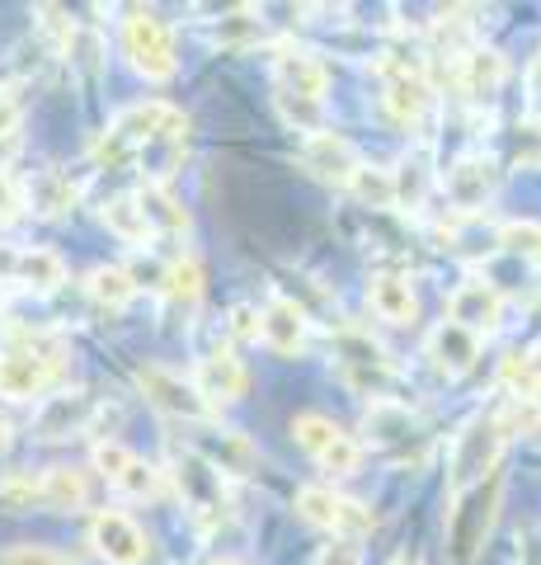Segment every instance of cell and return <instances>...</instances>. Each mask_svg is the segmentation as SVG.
<instances>
[{
    "mask_svg": "<svg viewBox=\"0 0 541 565\" xmlns=\"http://www.w3.org/2000/svg\"><path fill=\"white\" fill-rule=\"evenodd\" d=\"M137 193V203H142V217L151 226V236H174V232H188V212L184 203L174 199V193L165 184H142V189H132Z\"/></svg>",
    "mask_w": 541,
    "mask_h": 565,
    "instance_id": "28",
    "label": "cell"
},
{
    "mask_svg": "<svg viewBox=\"0 0 541 565\" xmlns=\"http://www.w3.org/2000/svg\"><path fill=\"white\" fill-rule=\"evenodd\" d=\"M259 340H264L273 353H283V359H292V353H306L311 344V316L306 307H296L292 297L273 292L264 307H259Z\"/></svg>",
    "mask_w": 541,
    "mask_h": 565,
    "instance_id": "17",
    "label": "cell"
},
{
    "mask_svg": "<svg viewBox=\"0 0 541 565\" xmlns=\"http://www.w3.org/2000/svg\"><path fill=\"white\" fill-rule=\"evenodd\" d=\"M6 448H10V424L0 419V452H6Z\"/></svg>",
    "mask_w": 541,
    "mask_h": 565,
    "instance_id": "43",
    "label": "cell"
},
{
    "mask_svg": "<svg viewBox=\"0 0 541 565\" xmlns=\"http://www.w3.org/2000/svg\"><path fill=\"white\" fill-rule=\"evenodd\" d=\"M537 259H541V245H537Z\"/></svg>",
    "mask_w": 541,
    "mask_h": 565,
    "instance_id": "45",
    "label": "cell"
},
{
    "mask_svg": "<svg viewBox=\"0 0 541 565\" xmlns=\"http://www.w3.org/2000/svg\"><path fill=\"white\" fill-rule=\"evenodd\" d=\"M528 114L541 118V52H537L532 66H528Z\"/></svg>",
    "mask_w": 541,
    "mask_h": 565,
    "instance_id": "41",
    "label": "cell"
},
{
    "mask_svg": "<svg viewBox=\"0 0 541 565\" xmlns=\"http://www.w3.org/2000/svg\"><path fill=\"white\" fill-rule=\"evenodd\" d=\"M292 504L311 527H321V533H329V537H348V542L372 533V523H377L368 504L348 500V494L335 490V486H302Z\"/></svg>",
    "mask_w": 541,
    "mask_h": 565,
    "instance_id": "6",
    "label": "cell"
},
{
    "mask_svg": "<svg viewBox=\"0 0 541 565\" xmlns=\"http://www.w3.org/2000/svg\"><path fill=\"white\" fill-rule=\"evenodd\" d=\"M504 444H509V434H504L495 411H480L476 419H466L462 434L452 438V452H447V494H462V490L499 476Z\"/></svg>",
    "mask_w": 541,
    "mask_h": 565,
    "instance_id": "3",
    "label": "cell"
},
{
    "mask_svg": "<svg viewBox=\"0 0 541 565\" xmlns=\"http://www.w3.org/2000/svg\"><path fill=\"white\" fill-rule=\"evenodd\" d=\"M165 297H170V307L184 311V316L198 311V302H203V269H198V259H174L170 264Z\"/></svg>",
    "mask_w": 541,
    "mask_h": 565,
    "instance_id": "33",
    "label": "cell"
},
{
    "mask_svg": "<svg viewBox=\"0 0 541 565\" xmlns=\"http://www.w3.org/2000/svg\"><path fill=\"white\" fill-rule=\"evenodd\" d=\"M302 166L316 174V180L348 189V184L358 180V170L368 166V161H363L358 147H354L348 137H339V132H316V137H306V141H302Z\"/></svg>",
    "mask_w": 541,
    "mask_h": 565,
    "instance_id": "18",
    "label": "cell"
},
{
    "mask_svg": "<svg viewBox=\"0 0 541 565\" xmlns=\"http://www.w3.org/2000/svg\"><path fill=\"white\" fill-rule=\"evenodd\" d=\"M217 565H240V561H217Z\"/></svg>",
    "mask_w": 541,
    "mask_h": 565,
    "instance_id": "44",
    "label": "cell"
},
{
    "mask_svg": "<svg viewBox=\"0 0 541 565\" xmlns=\"http://www.w3.org/2000/svg\"><path fill=\"white\" fill-rule=\"evenodd\" d=\"M170 481H174V490H180L184 500H188V509H194V519H198V523H217V519H226V476H221L213 462H203L194 448L174 452Z\"/></svg>",
    "mask_w": 541,
    "mask_h": 565,
    "instance_id": "10",
    "label": "cell"
},
{
    "mask_svg": "<svg viewBox=\"0 0 541 565\" xmlns=\"http://www.w3.org/2000/svg\"><path fill=\"white\" fill-rule=\"evenodd\" d=\"M95 467H99L104 481H109V490L128 494V500H161L165 494V476L170 471H155L142 452L113 444V438L95 448Z\"/></svg>",
    "mask_w": 541,
    "mask_h": 565,
    "instance_id": "11",
    "label": "cell"
},
{
    "mask_svg": "<svg viewBox=\"0 0 541 565\" xmlns=\"http://www.w3.org/2000/svg\"><path fill=\"white\" fill-rule=\"evenodd\" d=\"M207 39L221 43V47H255L259 39H264V20H259L255 10H231V14H221V20L213 24Z\"/></svg>",
    "mask_w": 541,
    "mask_h": 565,
    "instance_id": "34",
    "label": "cell"
},
{
    "mask_svg": "<svg viewBox=\"0 0 541 565\" xmlns=\"http://www.w3.org/2000/svg\"><path fill=\"white\" fill-rule=\"evenodd\" d=\"M391 565H424V561H419V556H410V552H400Z\"/></svg>",
    "mask_w": 541,
    "mask_h": 565,
    "instance_id": "42",
    "label": "cell"
},
{
    "mask_svg": "<svg viewBox=\"0 0 541 565\" xmlns=\"http://www.w3.org/2000/svg\"><path fill=\"white\" fill-rule=\"evenodd\" d=\"M368 307H372L377 321H387V326H414L419 321L414 282L396 269H381L368 278Z\"/></svg>",
    "mask_w": 541,
    "mask_h": 565,
    "instance_id": "24",
    "label": "cell"
},
{
    "mask_svg": "<svg viewBox=\"0 0 541 565\" xmlns=\"http://www.w3.org/2000/svg\"><path fill=\"white\" fill-rule=\"evenodd\" d=\"M104 226H109V232L123 241V245H147V241H155L151 226H147V217H142V203H137V193H118V199L104 203Z\"/></svg>",
    "mask_w": 541,
    "mask_h": 565,
    "instance_id": "31",
    "label": "cell"
},
{
    "mask_svg": "<svg viewBox=\"0 0 541 565\" xmlns=\"http://www.w3.org/2000/svg\"><path fill=\"white\" fill-rule=\"evenodd\" d=\"M99 415V401L85 392V386H62V392H52L39 415H33V438H43V444H62V438H76L95 424Z\"/></svg>",
    "mask_w": 541,
    "mask_h": 565,
    "instance_id": "13",
    "label": "cell"
},
{
    "mask_svg": "<svg viewBox=\"0 0 541 565\" xmlns=\"http://www.w3.org/2000/svg\"><path fill=\"white\" fill-rule=\"evenodd\" d=\"M495 415L504 424V434L518 438V434H541V401L537 396H504L495 405Z\"/></svg>",
    "mask_w": 541,
    "mask_h": 565,
    "instance_id": "36",
    "label": "cell"
},
{
    "mask_svg": "<svg viewBox=\"0 0 541 565\" xmlns=\"http://www.w3.org/2000/svg\"><path fill=\"white\" fill-rule=\"evenodd\" d=\"M325 85H329V71H325V62L316 57V52L278 47V57H273V90L278 95L325 104Z\"/></svg>",
    "mask_w": 541,
    "mask_h": 565,
    "instance_id": "20",
    "label": "cell"
},
{
    "mask_svg": "<svg viewBox=\"0 0 541 565\" xmlns=\"http://www.w3.org/2000/svg\"><path fill=\"white\" fill-rule=\"evenodd\" d=\"M188 448H194L203 462H213L221 476H250L259 467V448L250 444L240 429H226V424L207 419V424H188Z\"/></svg>",
    "mask_w": 541,
    "mask_h": 565,
    "instance_id": "14",
    "label": "cell"
},
{
    "mask_svg": "<svg viewBox=\"0 0 541 565\" xmlns=\"http://www.w3.org/2000/svg\"><path fill=\"white\" fill-rule=\"evenodd\" d=\"M0 565H72L62 552H52V546H29V542H20V546H6L0 552Z\"/></svg>",
    "mask_w": 541,
    "mask_h": 565,
    "instance_id": "38",
    "label": "cell"
},
{
    "mask_svg": "<svg viewBox=\"0 0 541 565\" xmlns=\"http://www.w3.org/2000/svg\"><path fill=\"white\" fill-rule=\"evenodd\" d=\"M85 292H90L99 307L123 311L132 297H137V278L123 269V264H99V269L85 274Z\"/></svg>",
    "mask_w": 541,
    "mask_h": 565,
    "instance_id": "30",
    "label": "cell"
},
{
    "mask_svg": "<svg viewBox=\"0 0 541 565\" xmlns=\"http://www.w3.org/2000/svg\"><path fill=\"white\" fill-rule=\"evenodd\" d=\"M348 193H358L368 207H396V170H377V166H363L358 180L348 184Z\"/></svg>",
    "mask_w": 541,
    "mask_h": 565,
    "instance_id": "37",
    "label": "cell"
},
{
    "mask_svg": "<svg viewBox=\"0 0 541 565\" xmlns=\"http://www.w3.org/2000/svg\"><path fill=\"white\" fill-rule=\"evenodd\" d=\"M499 382L509 386V396H537L541 401V340L509 353L499 363Z\"/></svg>",
    "mask_w": 541,
    "mask_h": 565,
    "instance_id": "32",
    "label": "cell"
},
{
    "mask_svg": "<svg viewBox=\"0 0 541 565\" xmlns=\"http://www.w3.org/2000/svg\"><path fill=\"white\" fill-rule=\"evenodd\" d=\"M72 203H76V184L66 180V174H57V170L33 174V184L24 189V207L39 212V217H62Z\"/></svg>",
    "mask_w": 541,
    "mask_h": 565,
    "instance_id": "29",
    "label": "cell"
},
{
    "mask_svg": "<svg viewBox=\"0 0 541 565\" xmlns=\"http://www.w3.org/2000/svg\"><path fill=\"white\" fill-rule=\"evenodd\" d=\"M20 207H24V193H20V184L10 180V170L0 166V222H14L20 217Z\"/></svg>",
    "mask_w": 541,
    "mask_h": 565,
    "instance_id": "40",
    "label": "cell"
},
{
    "mask_svg": "<svg viewBox=\"0 0 541 565\" xmlns=\"http://www.w3.org/2000/svg\"><path fill=\"white\" fill-rule=\"evenodd\" d=\"M499 85H504V57H499V52L476 47V52H466V57L457 62V90H462L470 104L495 99Z\"/></svg>",
    "mask_w": 541,
    "mask_h": 565,
    "instance_id": "26",
    "label": "cell"
},
{
    "mask_svg": "<svg viewBox=\"0 0 541 565\" xmlns=\"http://www.w3.org/2000/svg\"><path fill=\"white\" fill-rule=\"evenodd\" d=\"M499 494H504V476H490V481L470 486L462 494H447V519H443V537H447V552L452 561H476L485 537L495 527L499 514Z\"/></svg>",
    "mask_w": 541,
    "mask_h": 565,
    "instance_id": "4",
    "label": "cell"
},
{
    "mask_svg": "<svg viewBox=\"0 0 541 565\" xmlns=\"http://www.w3.org/2000/svg\"><path fill=\"white\" fill-rule=\"evenodd\" d=\"M363 429L377 448H410L424 438V419L410 411V401L400 396H387V401H372L368 415H363Z\"/></svg>",
    "mask_w": 541,
    "mask_h": 565,
    "instance_id": "21",
    "label": "cell"
},
{
    "mask_svg": "<svg viewBox=\"0 0 541 565\" xmlns=\"http://www.w3.org/2000/svg\"><path fill=\"white\" fill-rule=\"evenodd\" d=\"M194 382L203 386V396L213 401V405H231V401L246 396L250 373H246V363H240L231 349L217 344V349H207L203 359H198V367H194Z\"/></svg>",
    "mask_w": 541,
    "mask_h": 565,
    "instance_id": "22",
    "label": "cell"
},
{
    "mask_svg": "<svg viewBox=\"0 0 541 565\" xmlns=\"http://www.w3.org/2000/svg\"><path fill=\"white\" fill-rule=\"evenodd\" d=\"M447 321L470 330L476 340H485V334H495L504 326V297L485 278H466L447 297Z\"/></svg>",
    "mask_w": 541,
    "mask_h": 565,
    "instance_id": "16",
    "label": "cell"
},
{
    "mask_svg": "<svg viewBox=\"0 0 541 565\" xmlns=\"http://www.w3.org/2000/svg\"><path fill=\"white\" fill-rule=\"evenodd\" d=\"M495 184H499V170H495V161L485 151L457 156V161L447 166V174H443V193H447L452 212H480L485 203L495 199Z\"/></svg>",
    "mask_w": 541,
    "mask_h": 565,
    "instance_id": "15",
    "label": "cell"
},
{
    "mask_svg": "<svg viewBox=\"0 0 541 565\" xmlns=\"http://www.w3.org/2000/svg\"><path fill=\"white\" fill-rule=\"evenodd\" d=\"M311 565H363V552H358V542H348V537H329Z\"/></svg>",
    "mask_w": 541,
    "mask_h": 565,
    "instance_id": "39",
    "label": "cell"
},
{
    "mask_svg": "<svg viewBox=\"0 0 541 565\" xmlns=\"http://www.w3.org/2000/svg\"><path fill=\"white\" fill-rule=\"evenodd\" d=\"M429 184H433V170H429V156L424 151H414V156H405L400 161V170H396V203H405L410 212L424 203V193H429Z\"/></svg>",
    "mask_w": 541,
    "mask_h": 565,
    "instance_id": "35",
    "label": "cell"
},
{
    "mask_svg": "<svg viewBox=\"0 0 541 565\" xmlns=\"http://www.w3.org/2000/svg\"><path fill=\"white\" fill-rule=\"evenodd\" d=\"M335 363H339V377L372 401H387V392L400 382V367L391 363V353L381 349L368 330H339L335 334Z\"/></svg>",
    "mask_w": 541,
    "mask_h": 565,
    "instance_id": "5",
    "label": "cell"
},
{
    "mask_svg": "<svg viewBox=\"0 0 541 565\" xmlns=\"http://www.w3.org/2000/svg\"><path fill=\"white\" fill-rule=\"evenodd\" d=\"M137 386H142V396H147L161 415H170V419H184V424H207V419H217V405L203 396V386H198L194 377L174 373V367H161V363L137 367Z\"/></svg>",
    "mask_w": 541,
    "mask_h": 565,
    "instance_id": "8",
    "label": "cell"
},
{
    "mask_svg": "<svg viewBox=\"0 0 541 565\" xmlns=\"http://www.w3.org/2000/svg\"><path fill=\"white\" fill-rule=\"evenodd\" d=\"M184 137H188L184 109H174L165 99H142V104H128L123 114H113V122L95 141V161L123 166L132 156H147L151 147H180Z\"/></svg>",
    "mask_w": 541,
    "mask_h": 565,
    "instance_id": "1",
    "label": "cell"
},
{
    "mask_svg": "<svg viewBox=\"0 0 541 565\" xmlns=\"http://www.w3.org/2000/svg\"><path fill=\"white\" fill-rule=\"evenodd\" d=\"M85 476L72 467H47L39 471V509H52V514H76L85 509Z\"/></svg>",
    "mask_w": 541,
    "mask_h": 565,
    "instance_id": "27",
    "label": "cell"
},
{
    "mask_svg": "<svg viewBox=\"0 0 541 565\" xmlns=\"http://www.w3.org/2000/svg\"><path fill=\"white\" fill-rule=\"evenodd\" d=\"M381 71V104H387V114L396 122H405V128H414L419 118L429 114L433 104V85L424 76V62H410V57H387L377 66Z\"/></svg>",
    "mask_w": 541,
    "mask_h": 565,
    "instance_id": "12",
    "label": "cell"
},
{
    "mask_svg": "<svg viewBox=\"0 0 541 565\" xmlns=\"http://www.w3.org/2000/svg\"><path fill=\"white\" fill-rule=\"evenodd\" d=\"M292 438H296V448H302L311 462H316L321 471L329 476H354L363 467V444L354 434H344L329 415H296L292 419Z\"/></svg>",
    "mask_w": 541,
    "mask_h": 565,
    "instance_id": "7",
    "label": "cell"
},
{
    "mask_svg": "<svg viewBox=\"0 0 541 565\" xmlns=\"http://www.w3.org/2000/svg\"><path fill=\"white\" fill-rule=\"evenodd\" d=\"M90 546H95V556L109 565H147V556H151V542L142 527L128 514H109V509L90 519Z\"/></svg>",
    "mask_w": 541,
    "mask_h": 565,
    "instance_id": "19",
    "label": "cell"
},
{
    "mask_svg": "<svg viewBox=\"0 0 541 565\" xmlns=\"http://www.w3.org/2000/svg\"><path fill=\"white\" fill-rule=\"evenodd\" d=\"M66 377V344L52 330H24L0 349V401H33Z\"/></svg>",
    "mask_w": 541,
    "mask_h": 565,
    "instance_id": "2",
    "label": "cell"
},
{
    "mask_svg": "<svg viewBox=\"0 0 541 565\" xmlns=\"http://www.w3.org/2000/svg\"><path fill=\"white\" fill-rule=\"evenodd\" d=\"M429 359L439 363L447 377H462V373H470V367H476V359H480V340H476L470 330L443 321L439 330L429 334Z\"/></svg>",
    "mask_w": 541,
    "mask_h": 565,
    "instance_id": "25",
    "label": "cell"
},
{
    "mask_svg": "<svg viewBox=\"0 0 541 565\" xmlns=\"http://www.w3.org/2000/svg\"><path fill=\"white\" fill-rule=\"evenodd\" d=\"M0 278L14 282V288H24V292H57L66 282V264H62V255L39 250V245H24V250L6 255Z\"/></svg>",
    "mask_w": 541,
    "mask_h": 565,
    "instance_id": "23",
    "label": "cell"
},
{
    "mask_svg": "<svg viewBox=\"0 0 541 565\" xmlns=\"http://www.w3.org/2000/svg\"><path fill=\"white\" fill-rule=\"evenodd\" d=\"M123 52H128L137 76H147V81H170L174 66H180L174 62V33L165 29L161 14H151V10H128Z\"/></svg>",
    "mask_w": 541,
    "mask_h": 565,
    "instance_id": "9",
    "label": "cell"
}]
</instances>
